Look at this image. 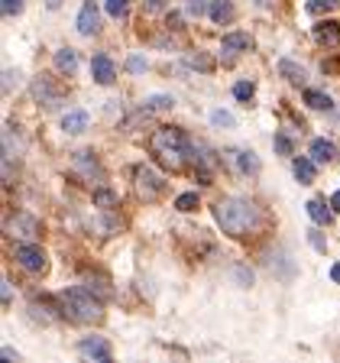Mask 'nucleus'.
Returning <instances> with one entry per match:
<instances>
[{"mask_svg":"<svg viewBox=\"0 0 340 363\" xmlns=\"http://www.w3.org/2000/svg\"><path fill=\"white\" fill-rule=\"evenodd\" d=\"M214 218H217V224L224 227V234L237 237V240H240V237H249L259 224H263L259 208L253 201H246V198H227V201H220L217 208H214Z\"/></svg>","mask_w":340,"mask_h":363,"instance_id":"obj_2","label":"nucleus"},{"mask_svg":"<svg viewBox=\"0 0 340 363\" xmlns=\"http://www.w3.org/2000/svg\"><path fill=\"white\" fill-rule=\"evenodd\" d=\"M188 65H191V68H201V72H211V68H214V62L208 59V55H201V52H198V55H188Z\"/></svg>","mask_w":340,"mask_h":363,"instance_id":"obj_29","label":"nucleus"},{"mask_svg":"<svg viewBox=\"0 0 340 363\" xmlns=\"http://www.w3.org/2000/svg\"><path fill=\"white\" fill-rule=\"evenodd\" d=\"M98 30H101L98 4H94V0H88V4L81 7V13H78V33H81V36H94Z\"/></svg>","mask_w":340,"mask_h":363,"instance_id":"obj_8","label":"nucleus"},{"mask_svg":"<svg viewBox=\"0 0 340 363\" xmlns=\"http://www.w3.org/2000/svg\"><path fill=\"white\" fill-rule=\"evenodd\" d=\"M75 169L84 175L88 182H101L104 179V172H101V166H98V159H94V152H88V150H81L75 156Z\"/></svg>","mask_w":340,"mask_h":363,"instance_id":"obj_9","label":"nucleus"},{"mask_svg":"<svg viewBox=\"0 0 340 363\" xmlns=\"http://www.w3.org/2000/svg\"><path fill=\"white\" fill-rule=\"evenodd\" d=\"M13 257H16V263H20L23 269H26V272H36V276H39V272H45V266H49L42 247H36V243H16Z\"/></svg>","mask_w":340,"mask_h":363,"instance_id":"obj_5","label":"nucleus"},{"mask_svg":"<svg viewBox=\"0 0 340 363\" xmlns=\"http://www.w3.org/2000/svg\"><path fill=\"white\" fill-rule=\"evenodd\" d=\"M62 308H65V318H72L75 325H94V321L104 318L101 302L94 298V292L88 286H75L62 292Z\"/></svg>","mask_w":340,"mask_h":363,"instance_id":"obj_3","label":"nucleus"},{"mask_svg":"<svg viewBox=\"0 0 340 363\" xmlns=\"http://www.w3.org/2000/svg\"><path fill=\"white\" fill-rule=\"evenodd\" d=\"M214 23H230L234 20V4L230 0H211V7H208Z\"/></svg>","mask_w":340,"mask_h":363,"instance_id":"obj_18","label":"nucleus"},{"mask_svg":"<svg viewBox=\"0 0 340 363\" xmlns=\"http://www.w3.org/2000/svg\"><path fill=\"white\" fill-rule=\"evenodd\" d=\"M127 68H130V72H143V68H146V62L140 59V55H133V59L127 62Z\"/></svg>","mask_w":340,"mask_h":363,"instance_id":"obj_34","label":"nucleus"},{"mask_svg":"<svg viewBox=\"0 0 340 363\" xmlns=\"http://www.w3.org/2000/svg\"><path fill=\"white\" fill-rule=\"evenodd\" d=\"M94 204H98V208H113L117 195H113L110 189H94Z\"/></svg>","mask_w":340,"mask_h":363,"instance_id":"obj_26","label":"nucleus"},{"mask_svg":"<svg viewBox=\"0 0 340 363\" xmlns=\"http://www.w3.org/2000/svg\"><path fill=\"white\" fill-rule=\"evenodd\" d=\"M253 94H256V84H253V82H237L234 84V98L237 101H249Z\"/></svg>","mask_w":340,"mask_h":363,"instance_id":"obj_27","label":"nucleus"},{"mask_svg":"<svg viewBox=\"0 0 340 363\" xmlns=\"http://www.w3.org/2000/svg\"><path fill=\"white\" fill-rule=\"evenodd\" d=\"M308 237H311V243H314L317 250H324V240H321V234H317V230H308Z\"/></svg>","mask_w":340,"mask_h":363,"instance_id":"obj_36","label":"nucleus"},{"mask_svg":"<svg viewBox=\"0 0 340 363\" xmlns=\"http://www.w3.org/2000/svg\"><path fill=\"white\" fill-rule=\"evenodd\" d=\"M0 286H4V305H10V298H13V292H10V279H4Z\"/></svg>","mask_w":340,"mask_h":363,"instance_id":"obj_35","label":"nucleus"},{"mask_svg":"<svg viewBox=\"0 0 340 363\" xmlns=\"http://www.w3.org/2000/svg\"><path fill=\"white\" fill-rule=\"evenodd\" d=\"M334 7H337V0H308V13H311V16L331 13Z\"/></svg>","mask_w":340,"mask_h":363,"instance_id":"obj_24","label":"nucleus"},{"mask_svg":"<svg viewBox=\"0 0 340 363\" xmlns=\"http://www.w3.org/2000/svg\"><path fill=\"white\" fill-rule=\"evenodd\" d=\"M62 130H65V133H84V130H88V113L68 111L65 117H62Z\"/></svg>","mask_w":340,"mask_h":363,"instance_id":"obj_12","label":"nucleus"},{"mask_svg":"<svg viewBox=\"0 0 340 363\" xmlns=\"http://www.w3.org/2000/svg\"><path fill=\"white\" fill-rule=\"evenodd\" d=\"M169 107H175V98H169V94H152L143 101V111H169Z\"/></svg>","mask_w":340,"mask_h":363,"instance_id":"obj_23","label":"nucleus"},{"mask_svg":"<svg viewBox=\"0 0 340 363\" xmlns=\"http://www.w3.org/2000/svg\"><path fill=\"white\" fill-rule=\"evenodd\" d=\"M314 39L321 45H337L340 43V23L337 20H324L314 26Z\"/></svg>","mask_w":340,"mask_h":363,"instance_id":"obj_11","label":"nucleus"},{"mask_svg":"<svg viewBox=\"0 0 340 363\" xmlns=\"http://www.w3.org/2000/svg\"><path fill=\"white\" fill-rule=\"evenodd\" d=\"M334 152H337V146H334L331 140H314V143H311V159H314V162H321V166H327V162H331Z\"/></svg>","mask_w":340,"mask_h":363,"instance_id":"obj_16","label":"nucleus"},{"mask_svg":"<svg viewBox=\"0 0 340 363\" xmlns=\"http://www.w3.org/2000/svg\"><path fill=\"white\" fill-rule=\"evenodd\" d=\"M331 279H334V282H340V263H334V266H331Z\"/></svg>","mask_w":340,"mask_h":363,"instance_id":"obj_39","label":"nucleus"},{"mask_svg":"<svg viewBox=\"0 0 340 363\" xmlns=\"http://www.w3.org/2000/svg\"><path fill=\"white\" fill-rule=\"evenodd\" d=\"M175 208H178V211H185V214L195 211V208H198V195H195V191H185V195H178V198H175Z\"/></svg>","mask_w":340,"mask_h":363,"instance_id":"obj_25","label":"nucleus"},{"mask_svg":"<svg viewBox=\"0 0 340 363\" xmlns=\"http://www.w3.org/2000/svg\"><path fill=\"white\" fill-rule=\"evenodd\" d=\"M162 4H166V0H146V10H149V13H156V10H162Z\"/></svg>","mask_w":340,"mask_h":363,"instance_id":"obj_37","label":"nucleus"},{"mask_svg":"<svg viewBox=\"0 0 340 363\" xmlns=\"http://www.w3.org/2000/svg\"><path fill=\"white\" fill-rule=\"evenodd\" d=\"M127 10H130L127 0H107V13H110L113 20H120V16H127Z\"/></svg>","mask_w":340,"mask_h":363,"instance_id":"obj_28","label":"nucleus"},{"mask_svg":"<svg viewBox=\"0 0 340 363\" xmlns=\"http://www.w3.org/2000/svg\"><path fill=\"white\" fill-rule=\"evenodd\" d=\"M249 36L246 33H227L224 39H220V49H224V52H246L249 49Z\"/></svg>","mask_w":340,"mask_h":363,"instance_id":"obj_13","label":"nucleus"},{"mask_svg":"<svg viewBox=\"0 0 340 363\" xmlns=\"http://www.w3.org/2000/svg\"><path fill=\"white\" fill-rule=\"evenodd\" d=\"M149 150L156 152V159L166 169H181L185 162H195L198 159V143H191L188 136L181 133L178 127H159L156 133L149 136Z\"/></svg>","mask_w":340,"mask_h":363,"instance_id":"obj_1","label":"nucleus"},{"mask_svg":"<svg viewBox=\"0 0 340 363\" xmlns=\"http://www.w3.org/2000/svg\"><path fill=\"white\" fill-rule=\"evenodd\" d=\"M331 204H334V208H337V211H340V191H334V198H331Z\"/></svg>","mask_w":340,"mask_h":363,"instance_id":"obj_41","label":"nucleus"},{"mask_svg":"<svg viewBox=\"0 0 340 363\" xmlns=\"http://www.w3.org/2000/svg\"><path fill=\"white\" fill-rule=\"evenodd\" d=\"M91 75H94L98 84H113L117 68H113V62L107 59V55H94V62H91Z\"/></svg>","mask_w":340,"mask_h":363,"instance_id":"obj_10","label":"nucleus"},{"mask_svg":"<svg viewBox=\"0 0 340 363\" xmlns=\"http://www.w3.org/2000/svg\"><path fill=\"white\" fill-rule=\"evenodd\" d=\"M133 189L143 201H156V198L166 191V179H162L152 166H136L133 169Z\"/></svg>","mask_w":340,"mask_h":363,"instance_id":"obj_4","label":"nucleus"},{"mask_svg":"<svg viewBox=\"0 0 340 363\" xmlns=\"http://www.w3.org/2000/svg\"><path fill=\"white\" fill-rule=\"evenodd\" d=\"M279 75L288 78L292 84H305V78H308V75H305V68L295 65L292 59H279Z\"/></svg>","mask_w":340,"mask_h":363,"instance_id":"obj_19","label":"nucleus"},{"mask_svg":"<svg viewBox=\"0 0 340 363\" xmlns=\"http://www.w3.org/2000/svg\"><path fill=\"white\" fill-rule=\"evenodd\" d=\"M13 78H20L13 72V68H7V72H4V94H10V88H13Z\"/></svg>","mask_w":340,"mask_h":363,"instance_id":"obj_33","label":"nucleus"},{"mask_svg":"<svg viewBox=\"0 0 340 363\" xmlns=\"http://www.w3.org/2000/svg\"><path fill=\"white\" fill-rule=\"evenodd\" d=\"M55 68H59L62 75H75L78 72V52H72V49H59V52H55Z\"/></svg>","mask_w":340,"mask_h":363,"instance_id":"obj_15","label":"nucleus"},{"mask_svg":"<svg viewBox=\"0 0 340 363\" xmlns=\"http://www.w3.org/2000/svg\"><path fill=\"white\" fill-rule=\"evenodd\" d=\"M45 7H49V10H59V7H62V0H45Z\"/></svg>","mask_w":340,"mask_h":363,"instance_id":"obj_40","label":"nucleus"},{"mask_svg":"<svg viewBox=\"0 0 340 363\" xmlns=\"http://www.w3.org/2000/svg\"><path fill=\"white\" fill-rule=\"evenodd\" d=\"M33 98H36L39 104H45V107H59L62 104V91L52 88V78L39 75L36 82H33Z\"/></svg>","mask_w":340,"mask_h":363,"instance_id":"obj_7","label":"nucleus"},{"mask_svg":"<svg viewBox=\"0 0 340 363\" xmlns=\"http://www.w3.org/2000/svg\"><path fill=\"white\" fill-rule=\"evenodd\" d=\"M237 166H240L243 175H259V159H256V152L240 150V152H237Z\"/></svg>","mask_w":340,"mask_h":363,"instance_id":"obj_21","label":"nucleus"},{"mask_svg":"<svg viewBox=\"0 0 340 363\" xmlns=\"http://www.w3.org/2000/svg\"><path fill=\"white\" fill-rule=\"evenodd\" d=\"M305 104H308V107H314V111H331V107H334V101L331 98H327V94H324V91H305Z\"/></svg>","mask_w":340,"mask_h":363,"instance_id":"obj_22","label":"nucleus"},{"mask_svg":"<svg viewBox=\"0 0 340 363\" xmlns=\"http://www.w3.org/2000/svg\"><path fill=\"white\" fill-rule=\"evenodd\" d=\"M78 354H81L84 360L107 363V360H110V344H107L104 337H84L81 344H78Z\"/></svg>","mask_w":340,"mask_h":363,"instance_id":"obj_6","label":"nucleus"},{"mask_svg":"<svg viewBox=\"0 0 340 363\" xmlns=\"http://www.w3.org/2000/svg\"><path fill=\"white\" fill-rule=\"evenodd\" d=\"M7 227H10V230H13V234H16V230H20V237H36V234H39V220L26 218V214H16V218L10 220Z\"/></svg>","mask_w":340,"mask_h":363,"instance_id":"obj_17","label":"nucleus"},{"mask_svg":"<svg viewBox=\"0 0 340 363\" xmlns=\"http://www.w3.org/2000/svg\"><path fill=\"white\" fill-rule=\"evenodd\" d=\"M276 150H279L282 156H292V152H295V146H292V140H288L285 133H279V136H276Z\"/></svg>","mask_w":340,"mask_h":363,"instance_id":"obj_31","label":"nucleus"},{"mask_svg":"<svg viewBox=\"0 0 340 363\" xmlns=\"http://www.w3.org/2000/svg\"><path fill=\"white\" fill-rule=\"evenodd\" d=\"M178 23H181L178 13H169V26H172V30H178Z\"/></svg>","mask_w":340,"mask_h":363,"instance_id":"obj_38","label":"nucleus"},{"mask_svg":"<svg viewBox=\"0 0 340 363\" xmlns=\"http://www.w3.org/2000/svg\"><path fill=\"white\" fill-rule=\"evenodd\" d=\"M292 172H295V179L302 182V185H311V182H314V159L298 156L292 162Z\"/></svg>","mask_w":340,"mask_h":363,"instance_id":"obj_14","label":"nucleus"},{"mask_svg":"<svg viewBox=\"0 0 340 363\" xmlns=\"http://www.w3.org/2000/svg\"><path fill=\"white\" fill-rule=\"evenodd\" d=\"M191 4H204V0H191Z\"/></svg>","mask_w":340,"mask_h":363,"instance_id":"obj_42","label":"nucleus"},{"mask_svg":"<svg viewBox=\"0 0 340 363\" xmlns=\"http://www.w3.org/2000/svg\"><path fill=\"white\" fill-rule=\"evenodd\" d=\"M211 123H214V127H234V117H230L227 111H214L211 113Z\"/></svg>","mask_w":340,"mask_h":363,"instance_id":"obj_30","label":"nucleus"},{"mask_svg":"<svg viewBox=\"0 0 340 363\" xmlns=\"http://www.w3.org/2000/svg\"><path fill=\"white\" fill-rule=\"evenodd\" d=\"M23 13V0H4V16H16Z\"/></svg>","mask_w":340,"mask_h":363,"instance_id":"obj_32","label":"nucleus"},{"mask_svg":"<svg viewBox=\"0 0 340 363\" xmlns=\"http://www.w3.org/2000/svg\"><path fill=\"white\" fill-rule=\"evenodd\" d=\"M305 208H308L311 220H314V224H321V227H327V224L334 220V214L327 211V204H324V201H317V198H311V201L305 204Z\"/></svg>","mask_w":340,"mask_h":363,"instance_id":"obj_20","label":"nucleus"}]
</instances>
